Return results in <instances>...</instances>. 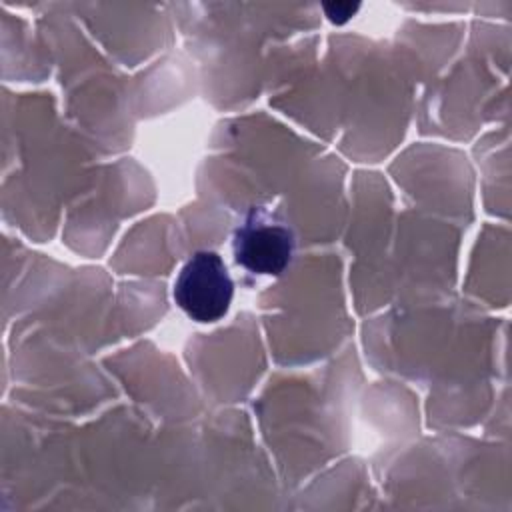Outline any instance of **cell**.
I'll return each mask as SVG.
<instances>
[{
	"mask_svg": "<svg viewBox=\"0 0 512 512\" xmlns=\"http://www.w3.org/2000/svg\"><path fill=\"white\" fill-rule=\"evenodd\" d=\"M358 8H360V4H344V2L324 4L326 16H328L332 22H336V24H344Z\"/></svg>",
	"mask_w": 512,
	"mask_h": 512,
	"instance_id": "cell-3",
	"label": "cell"
},
{
	"mask_svg": "<svg viewBox=\"0 0 512 512\" xmlns=\"http://www.w3.org/2000/svg\"><path fill=\"white\" fill-rule=\"evenodd\" d=\"M232 294L228 268L212 250L194 252L174 282L176 304L196 322L220 320L230 308Z\"/></svg>",
	"mask_w": 512,
	"mask_h": 512,
	"instance_id": "cell-2",
	"label": "cell"
},
{
	"mask_svg": "<svg viewBox=\"0 0 512 512\" xmlns=\"http://www.w3.org/2000/svg\"><path fill=\"white\" fill-rule=\"evenodd\" d=\"M232 250L234 260L248 272L278 276L294 258L296 234L282 214L252 206L234 230Z\"/></svg>",
	"mask_w": 512,
	"mask_h": 512,
	"instance_id": "cell-1",
	"label": "cell"
}]
</instances>
